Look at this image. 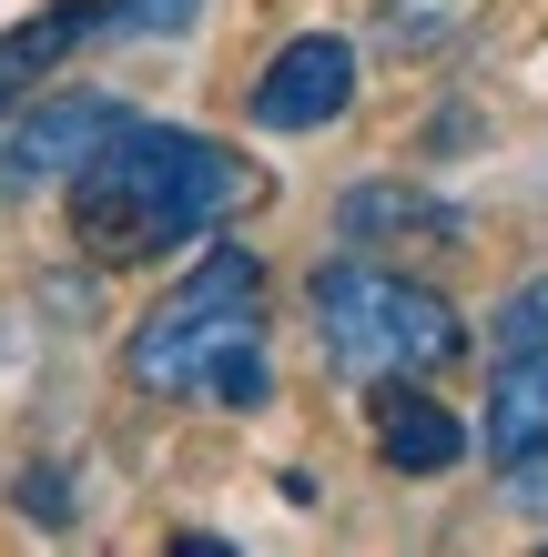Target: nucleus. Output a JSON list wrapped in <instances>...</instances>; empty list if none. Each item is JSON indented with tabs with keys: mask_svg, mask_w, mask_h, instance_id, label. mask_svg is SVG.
I'll return each instance as SVG.
<instances>
[{
	"mask_svg": "<svg viewBox=\"0 0 548 557\" xmlns=\"http://www.w3.org/2000/svg\"><path fill=\"white\" fill-rule=\"evenodd\" d=\"M122 122L133 112L102 102V91H51V102H31L11 133H0V183H72Z\"/></svg>",
	"mask_w": 548,
	"mask_h": 557,
	"instance_id": "39448f33",
	"label": "nucleus"
},
{
	"mask_svg": "<svg viewBox=\"0 0 548 557\" xmlns=\"http://www.w3.org/2000/svg\"><path fill=\"white\" fill-rule=\"evenodd\" d=\"M488 335H498V355H538V345H548V274H538V284H519V294H508V305H498V324H488Z\"/></svg>",
	"mask_w": 548,
	"mask_h": 557,
	"instance_id": "9b49d317",
	"label": "nucleus"
},
{
	"mask_svg": "<svg viewBox=\"0 0 548 557\" xmlns=\"http://www.w3.org/2000/svg\"><path fill=\"white\" fill-rule=\"evenodd\" d=\"M254 122L265 133H326V122H345V102H356V51L336 41V30H305V41H284L265 72H254Z\"/></svg>",
	"mask_w": 548,
	"mask_h": 557,
	"instance_id": "20e7f679",
	"label": "nucleus"
},
{
	"mask_svg": "<svg viewBox=\"0 0 548 557\" xmlns=\"http://www.w3.org/2000/svg\"><path fill=\"white\" fill-rule=\"evenodd\" d=\"M508 507H519V517H548V446L508 456Z\"/></svg>",
	"mask_w": 548,
	"mask_h": 557,
	"instance_id": "f8f14e48",
	"label": "nucleus"
},
{
	"mask_svg": "<svg viewBox=\"0 0 548 557\" xmlns=\"http://www.w3.org/2000/svg\"><path fill=\"white\" fill-rule=\"evenodd\" d=\"M336 223H345L356 244H376V253H447V244L467 234V223L447 213L437 193H416V183H356V193L336 203Z\"/></svg>",
	"mask_w": 548,
	"mask_h": 557,
	"instance_id": "423d86ee",
	"label": "nucleus"
},
{
	"mask_svg": "<svg viewBox=\"0 0 548 557\" xmlns=\"http://www.w3.org/2000/svg\"><path fill=\"white\" fill-rule=\"evenodd\" d=\"M376 456L397 476H437L467 456V425H458V406L416 396V375H397V385H376Z\"/></svg>",
	"mask_w": 548,
	"mask_h": 557,
	"instance_id": "0eeeda50",
	"label": "nucleus"
},
{
	"mask_svg": "<svg viewBox=\"0 0 548 557\" xmlns=\"http://www.w3.org/2000/svg\"><path fill=\"white\" fill-rule=\"evenodd\" d=\"M122 375L143 396H214V406H265V264L244 244H214L163 305L133 324Z\"/></svg>",
	"mask_w": 548,
	"mask_h": 557,
	"instance_id": "f03ea898",
	"label": "nucleus"
},
{
	"mask_svg": "<svg viewBox=\"0 0 548 557\" xmlns=\"http://www.w3.org/2000/svg\"><path fill=\"white\" fill-rule=\"evenodd\" d=\"M244 203H265V173L234 143L163 133V122H122L72 173V234L92 264H153L173 244H204Z\"/></svg>",
	"mask_w": 548,
	"mask_h": 557,
	"instance_id": "f257e3e1",
	"label": "nucleus"
},
{
	"mask_svg": "<svg viewBox=\"0 0 548 557\" xmlns=\"http://www.w3.org/2000/svg\"><path fill=\"white\" fill-rule=\"evenodd\" d=\"M305 305H315V345H326V366L356 375V385L437 375L447 355L467 345V324H458V305H447L437 284H416L397 264H356V253L315 274Z\"/></svg>",
	"mask_w": 548,
	"mask_h": 557,
	"instance_id": "7ed1b4c3",
	"label": "nucleus"
},
{
	"mask_svg": "<svg viewBox=\"0 0 548 557\" xmlns=\"http://www.w3.org/2000/svg\"><path fill=\"white\" fill-rule=\"evenodd\" d=\"M92 41H173V30L204 21V0H82Z\"/></svg>",
	"mask_w": 548,
	"mask_h": 557,
	"instance_id": "9d476101",
	"label": "nucleus"
},
{
	"mask_svg": "<svg viewBox=\"0 0 548 557\" xmlns=\"http://www.w3.org/2000/svg\"><path fill=\"white\" fill-rule=\"evenodd\" d=\"M488 446H498V467H508V456H528V446H548V345H538V355H498Z\"/></svg>",
	"mask_w": 548,
	"mask_h": 557,
	"instance_id": "6e6552de",
	"label": "nucleus"
},
{
	"mask_svg": "<svg viewBox=\"0 0 548 557\" xmlns=\"http://www.w3.org/2000/svg\"><path fill=\"white\" fill-rule=\"evenodd\" d=\"M488 21V0H376V51L386 61H437Z\"/></svg>",
	"mask_w": 548,
	"mask_h": 557,
	"instance_id": "1a4fd4ad",
	"label": "nucleus"
}]
</instances>
